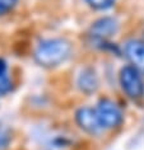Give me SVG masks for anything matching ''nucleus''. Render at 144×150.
<instances>
[{
	"mask_svg": "<svg viewBox=\"0 0 144 150\" xmlns=\"http://www.w3.org/2000/svg\"><path fill=\"white\" fill-rule=\"evenodd\" d=\"M77 87L79 92L84 96H92L100 89V78L94 67H82L77 76Z\"/></svg>",
	"mask_w": 144,
	"mask_h": 150,
	"instance_id": "nucleus-7",
	"label": "nucleus"
},
{
	"mask_svg": "<svg viewBox=\"0 0 144 150\" xmlns=\"http://www.w3.org/2000/svg\"><path fill=\"white\" fill-rule=\"evenodd\" d=\"M74 121L77 123L78 129L87 134L88 136L98 137L105 132L98 116L96 113L94 107L91 106H82L79 107L74 113Z\"/></svg>",
	"mask_w": 144,
	"mask_h": 150,
	"instance_id": "nucleus-5",
	"label": "nucleus"
},
{
	"mask_svg": "<svg viewBox=\"0 0 144 150\" xmlns=\"http://www.w3.org/2000/svg\"><path fill=\"white\" fill-rule=\"evenodd\" d=\"M96 113L98 116L102 127L105 131H113L123 126L124 123V113L121 107L115 100L107 97L100 98L94 106Z\"/></svg>",
	"mask_w": 144,
	"mask_h": 150,
	"instance_id": "nucleus-3",
	"label": "nucleus"
},
{
	"mask_svg": "<svg viewBox=\"0 0 144 150\" xmlns=\"http://www.w3.org/2000/svg\"><path fill=\"white\" fill-rule=\"evenodd\" d=\"M119 84L124 94L133 102L144 100V75L130 64L124 65L119 71Z\"/></svg>",
	"mask_w": 144,
	"mask_h": 150,
	"instance_id": "nucleus-2",
	"label": "nucleus"
},
{
	"mask_svg": "<svg viewBox=\"0 0 144 150\" xmlns=\"http://www.w3.org/2000/svg\"><path fill=\"white\" fill-rule=\"evenodd\" d=\"M142 38L144 40V29H143V31H142Z\"/></svg>",
	"mask_w": 144,
	"mask_h": 150,
	"instance_id": "nucleus-13",
	"label": "nucleus"
},
{
	"mask_svg": "<svg viewBox=\"0 0 144 150\" xmlns=\"http://www.w3.org/2000/svg\"><path fill=\"white\" fill-rule=\"evenodd\" d=\"M120 29V22L116 17L112 16H103L97 18L89 24L86 32L87 40L91 45H96L103 42V41H111L112 37L117 35Z\"/></svg>",
	"mask_w": 144,
	"mask_h": 150,
	"instance_id": "nucleus-4",
	"label": "nucleus"
},
{
	"mask_svg": "<svg viewBox=\"0 0 144 150\" xmlns=\"http://www.w3.org/2000/svg\"><path fill=\"white\" fill-rule=\"evenodd\" d=\"M84 1L91 9L97 12H105L115 5L116 0H84Z\"/></svg>",
	"mask_w": 144,
	"mask_h": 150,
	"instance_id": "nucleus-8",
	"label": "nucleus"
},
{
	"mask_svg": "<svg viewBox=\"0 0 144 150\" xmlns=\"http://www.w3.org/2000/svg\"><path fill=\"white\" fill-rule=\"evenodd\" d=\"M13 140L12 130L8 129L6 126L0 125V150H6L9 149L10 144Z\"/></svg>",
	"mask_w": 144,
	"mask_h": 150,
	"instance_id": "nucleus-9",
	"label": "nucleus"
},
{
	"mask_svg": "<svg viewBox=\"0 0 144 150\" xmlns=\"http://www.w3.org/2000/svg\"><path fill=\"white\" fill-rule=\"evenodd\" d=\"M121 50L123 56L128 60V62L144 75V40L142 37L128 38L124 42Z\"/></svg>",
	"mask_w": 144,
	"mask_h": 150,
	"instance_id": "nucleus-6",
	"label": "nucleus"
},
{
	"mask_svg": "<svg viewBox=\"0 0 144 150\" xmlns=\"http://www.w3.org/2000/svg\"><path fill=\"white\" fill-rule=\"evenodd\" d=\"M73 45L65 37H50L41 40L33 51V60L43 69H54L71 57Z\"/></svg>",
	"mask_w": 144,
	"mask_h": 150,
	"instance_id": "nucleus-1",
	"label": "nucleus"
},
{
	"mask_svg": "<svg viewBox=\"0 0 144 150\" xmlns=\"http://www.w3.org/2000/svg\"><path fill=\"white\" fill-rule=\"evenodd\" d=\"M14 84L12 79L9 78V75H5V76L0 78V98L8 96L10 92L13 91Z\"/></svg>",
	"mask_w": 144,
	"mask_h": 150,
	"instance_id": "nucleus-10",
	"label": "nucleus"
},
{
	"mask_svg": "<svg viewBox=\"0 0 144 150\" xmlns=\"http://www.w3.org/2000/svg\"><path fill=\"white\" fill-rule=\"evenodd\" d=\"M8 75V62L4 57H0V78Z\"/></svg>",
	"mask_w": 144,
	"mask_h": 150,
	"instance_id": "nucleus-12",
	"label": "nucleus"
},
{
	"mask_svg": "<svg viewBox=\"0 0 144 150\" xmlns=\"http://www.w3.org/2000/svg\"><path fill=\"white\" fill-rule=\"evenodd\" d=\"M19 0H0V17H4L17 8Z\"/></svg>",
	"mask_w": 144,
	"mask_h": 150,
	"instance_id": "nucleus-11",
	"label": "nucleus"
}]
</instances>
